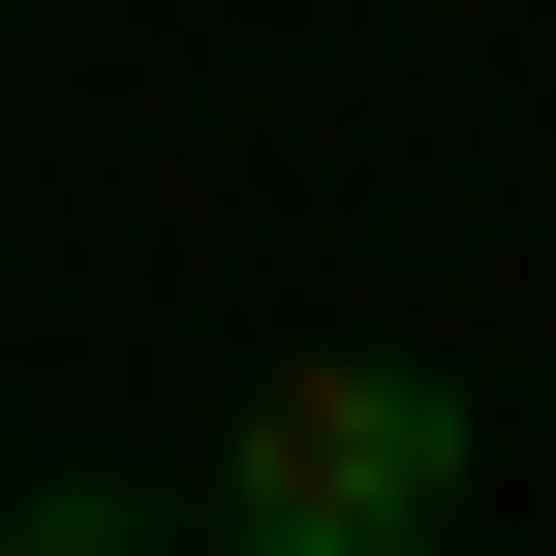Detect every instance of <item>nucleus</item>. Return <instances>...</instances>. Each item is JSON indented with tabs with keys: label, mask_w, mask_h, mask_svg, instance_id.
I'll list each match as a JSON object with an SVG mask.
<instances>
[{
	"label": "nucleus",
	"mask_w": 556,
	"mask_h": 556,
	"mask_svg": "<svg viewBox=\"0 0 556 556\" xmlns=\"http://www.w3.org/2000/svg\"><path fill=\"white\" fill-rule=\"evenodd\" d=\"M186 526L217 556H433L464 526V371L433 340H278L217 402V464H186Z\"/></svg>",
	"instance_id": "obj_1"
},
{
	"label": "nucleus",
	"mask_w": 556,
	"mask_h": 556,
	"mask_svg": "<svg viewBox=\"0 0 556 556\" xmlns=\"http://www.w3.org/2000/svg\"><path fill=\"white\" fill-rule=\"evenodd\" d=\"M0 556H217L186 495H124V464H31V495H0Z\"/></svg>",
	"instance_id": "obj_2"
},
{
	"label": "nucleus",
	"mask_w": 556,
	"mask_h": 556,
	"mask_svg": "<svg viewBox=\"0 0 556 556\" xmlns=\"http://www.w3.org/2000/svg\"><path fill=\"white\" fill-rule=\"evenodd\" d=\"M433 556H464V526H433Z\"/></svg>",
	"instance_id": "obj_3"
}]
</instances>
